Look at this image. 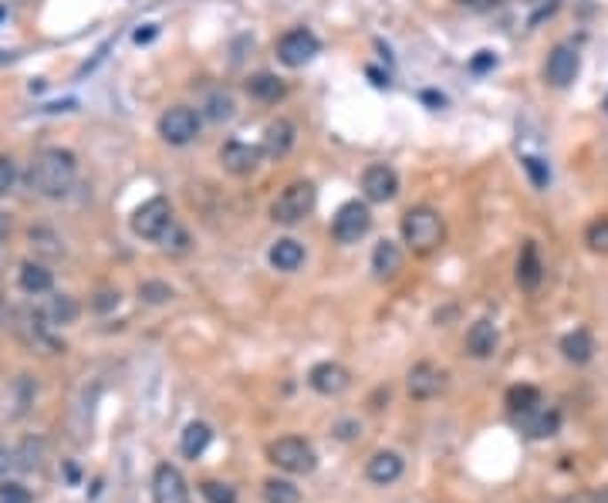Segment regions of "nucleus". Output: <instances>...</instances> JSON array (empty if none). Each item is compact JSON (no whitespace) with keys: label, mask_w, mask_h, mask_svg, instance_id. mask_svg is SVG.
Instances as JSON below:
<instances>
[{"label":"nucleus","mask_w":608,"mask_h":503,"mask_svg":"<svg viewBox=\"0 0 608 503\" xmlns=\"http://www.w3.org/2000/svg\"><path fill=\"white\" fill-rule=\"evenodd\" d=\"M78 183V159L71 149L61 146H44L34 152L28 166V186L44 200H61Z\"/></svg>","instance_id":"obj_1"},{"label":"nucleus","mask_w":608,"mask_h":503,"mask_svg":"<svg viewBox=\"0 0 608 503\" xmlns=\"http://www.w3.org/2000/svg\"><path fill=\"white\" fill-rule=\"evenodd\" d=\"M399 230H403V244L409 247L412 253H420V257H429V253H436L443 247V240H446V223L439 217V210L433 206H409L399 220Z\"/></svg>","instance_id":"obj_2"},{"label":"nucleus","mask_w":608,"mask_h":503,"mask_svg":"<svg viewBox=\"0 0 608 503\" xmlns=\"http://www.w3.org/2000/svg\"><path fill=\"white\" fill-rule=\"evenodd\" d=\"M54 324L44 318V311H37V307H17L14 315H11V331L14 338L28 348V352H37V355H58L65 345L54 338L51 331Z\"/></svg>","instance_id":"obj_3"},{"label":"nucleus","mask_w":608,"mask_h":503,"mask_svg":"<svg viewBox=\"0 0 608 503\" xmlns=\"http://www.w3.org/2000/svg\"><path fill=\"white\" fill-rule=\"evenodd\" d=\"M315 203H318V186L311 180H291L270 203V220L281 227H294L315 210Z\"/></svg>","instance_id":"obj_4"},{"label":"nucleus","mask_w":608,"mask_h":503,"mask_svg":"<svg viewBox=\"0 0 608 503\" xmlns=\"http://www.w3.org/2000/svg\"><path fill=\"white\" fill-rule=\"evenodd\" d=\"M268 459L277 470L291 473V476H304L318 467V456L311 450V443L301 436H281L268 443Z\"/></svg>","instance_id":"obj_5"},{"label":"nucleus","mask_w":608,"mask_h":503,"mask_svg":"<svg viewBox=\"0 0 608 503\" xmlns=\"http://www.w3.org/2000/svg\"><path fill=\"white\" fill-rule=\"evenodd\" d=\"M176 223L172 217V206H169L166 196H152L142 206H135L132 217H129V227L139 240H149V244H159L163 236L169 234V227Z\"/></svg>","instance_id":"obj_6"},{"label":"nucleus","mask_w":608,"mask_h":503,"mask_svg":"<svg viewBox=\"0 0 608 503\" xmlns=\"http://www.w3.org/2000/svg\"><path fill=\"white\" fill-rule=\"evenodd\" d=\"M156 132L169 146H189L200 135V112L189 105H169L156 122Z\"/></svg>","instance_id":"obj_7"},{"label":"nucleus","mask_w":608,"mask_h":503,"mask_svg":"<svg viewBox=\"0 0 608 503\" xmlns=\"http://www.w3.org/2000/svg\"><path fill=\"white\" fill-rule=\"evenodd\" d=\"M318 51H321V41L308 31V28H291V31L281 34L277 44H274V54H277V61L284 68L311 65V61L318 58Z\"/></svg>","instance_id":"obj_8"},{"label":"nucleus","mask_w":608,"mask_h":503,"mask_svg":"<svg viewBox=\"0 0 608 503\" xmlns=\"http://www.w3.org/2000/svg\"><path fill=\"white\" fill-rule=\"evenodd\" d=\"M372 230V210L365 200H348L332 217V236L338 244H358Z\"/></svg>","instance_id":"obj_9"},{"label":"nucleus","mask_w":608,"mask_h":503,"mask_svg":"<svg viewBox=\"0 0 608 503\" xmlns=\"http://www.w3.org/2000/svg\"><path fill=\"white\" fill-rule=\"evenodd\" d=\"M446 388V369H439L436 362H416L405 371V392L412 403H429Z\"/></svg>","instance_id":"obj_10"},{"label":"nucleus","mask_w":608,"mask_h":503,"mask_svg":"<svg viewBox=\"0 0 608 503\" xmlns=\"http://www.w3.org/2000/svg\"><path fill=\"white\" fill-rule=\"evenodd\" d=\"M581 71V58L574 44H555L548 61H544V82L551 88H568Z\"/></svg>","instance_id":"obj_11"},{"label":"nucleus","mask_w":608,"mask_h":503,"mask_svg":"<svg viewBox=\"0 0 608 503\" xmlns=\"http://www.w3.org/2000/svg\"><path fill=\"white\" fill-rule=\"evenodd\" d=\"M260 159H264L260 146L240 142V139H230V142H223V146H220V166L227 169L230 176H236V180L253 176L257 166H260Z\"/></svg>","instance_id":"obj_12"},{"label":"nucleus","mask_w":608,"mask_h":503,"mask_svg":"<svg viewBox=\"0 0 608 503\" xmlns=\"http://www.w3.org/2000/svg\"><path fill=\"white\" fill-rule=\"evenodd\" d=\"M308 386L324 399H338V395H345L352 388V371L345 369L341 362H318L315 369L308 371Z\"/></svg>","instance_id":"obj_13"},{"label":"nucleus","mask_w":608,"mask_h":503,"mask_svg":"<svg viewBox=\"0 0 608 503\" xmlns=\"http://www.w3.org/2000/svg\"><path fill=\"white\" fill-rule=\"evenodd\" d=\"M362 196L365 203H392L399 196V176L386 163H375L362 172Z\"/></svg>","instance_id":"obj_14"},{"label":"nucleus","mask_w":608,"mask_h":503,"mask_svg":"<svg viewBox=\"0 0 608 503\" xmlns=\"http://www.w3.org/2000/svg\"><path fill=\"white\" fill-rule=\"evenodd\" d=\"M152 500L156 503H189V487L183 473L172 463H159L152 473Z\"/></svg>","instance_id":"obj_15"},{"label":"nucleus","mask_w":608,"mask_h":503,"mask_svg":"<svg viewBox=\"0 0 608 503\" xmlns=\"http://www.w3.org/2000/svg\"><path fill=\"white\" fill-rule=\"evenodd\" d=\"M298 142V125L291 118H277L264 129V139H260V152L270 156V159H284L287 152L294 149Z\"/></svg>","instance_id":"obj_16"},{"label":"nucleus","mask_w":608,"mask_h":503,"mask_svg":"<svg viewBox=\"0 0 608 503\" xmlns=\"http://www.w3.org/2000/svg\"><path fill=\"white\" fill-rule=\"evenodd\" d=\"M403 470H405L403 456L392 453V450H379L365 463V476H369V483H375V487H392L403 476Z\"/></svg>","instance_id":"obj_17"},{"label":"nucleus","mask_w":608,"mask_h":503,"mask_svg":"<svg viewBox=\"0 0 608 503\" xmlns=\"http://www.w3.org/2000/svg\"><path fill=\"white\" fill-rule=\"evenodd\" d=\"M497 345H500V335H497V324H493L490 318L473 321L470 331H467V341H463L467 355H470V358H476V362L490 358V355L497 352Z\"/></svg>","instance_id":"obj_18"},{"label":"nucleus","mask_w":608,"mask_h":503,"mask_svg":"<svg viewBox=\"0 0 608 503\" xmlns=\"http://www.w3.org/2000/svg\"><path fill=\"white\" fill-rule=\"evenodd\" d=\"M17 284H20L24 294L37 298V294H48L51 287H54V274H51V267L44 260H24L17 267Z\"/></svg>","instance_id":"obj_19"},{"label":"nucleus","mask_w":608,"mask_h":503,"mask_svg":"<svg viewBox=\"0 0 608 503\" xmlns=\"http://www.w3.org/2000/svg\"><path fill=\"white\" fill-rule=\"evenodd\" d=\"M244 92H247L253 101L274 105V101H281L287 95V84L281 82L277 75H270V71H257V75H251V78L244 82Z\"/></svg>","instance_id":"obj_20"},{"label":"nucleus","mask_w":608,"mask_h":503,"mask_svg":"<svg viewBox=\"0 0 608 503\" xmlns=\"http://www.w3.org/2000/svg\"><path fill=\"white\" fill-rule=\"evenodd\" d=\"M595 338H591L588 328H574L568 335L561 338V355H564V362H572V365H588L591 358H595Z\"/></svg>","instance_id":"obj_21"},{"label":"nucleus","mask_w":608,"mask_h":503,"mask_svg":"<svg viewBox=\"0 0 608 503\" xmlns=\"http://www.w3.org/2000/svg\"><path fill=\"white\" fill-rule=\"evenodd\" d=\"M517 287L521 291H538L540 281H544V264H540V257H538V247L527 240L521 247V257H517Z\"/></svg>","instance_id":"obj_22"},{"label":"nucleus","mask_w":608,"mask_h":503,"mask_svg":"<svg viewBox=\"0 0 608 503\" xmlns=\"http://www.w3.org/2000/svg\"><path fill=\"white\" fill-rule=\"evenodd\" d=\"M372 270H375L379 281L399 277V270H403V251H399V244H392V240L375 244V251H372Z\"/></svg>","instance_id":"obj_23"},{"label":"nucleus","mask_w":608,"mask_h":503,"mask_svg":"<svg viewBox=\"0 0 608 503\" xmlns=\"http://www.w3.org/2000/svg\"><path fill=\"white\" fill-rule=\"evenodd\" d=\"M270 267L281 270V274H294V270L304 264V247L294 240V236H281L268 253Z\"/></svg>","instance_id":"obj_24"},{"label":"nucleus","mask_w":608,"mask_h":503,"mask_svg":"<svg viewBox=\"0 0 608 503\" xmlns=\"http://www.w3.org/2000/svg\"><path fill=\"white\" fill-rule=\"evenodd\" d=\"M210 443H213V429H210L206 422L196 419L183 429V436H180V453H183L186 459H200Z\"/></svg>","instance_id":"obj_25"},{"label":"nucleus","mask_w":608,"mask_h":503,"mask_svg":"<svg viewBox=\"0 0 608 503\" xmlns=\"http://www.w3.org/2000/svg\"><path fill=\"white\" fill-rule=\"evenodd\" d=\"M521 419H524V429H527V436L531 439H548L561 429V416H557L555 409H534V412H527Z\"/></svg>","instance_id":"obj_26"},{"label":"nucleus","mask_w":608,"mask_h":503,"mask_svg":"<svg viewBox=\"0 0 608 503\" xmlns=\"http://www.w3.org/2000/svg\"><path fill=\"white\" fill-rule=\"evenodd\" d=\"M28 244H31V251L37 253V257H44V260H54V257L65 253L61 236L54 234L51 227H31V230H28Z\"/></svg>","instance_id":"obj_27"},{"label":"nucleus","mask_w":608,"mask_h":503,"mask_svg":"<svg viewBox=\"0 0 608 503\" xmlns=\"http://www.w3.org/2000/svg\"><path fill=\"white\" fill-rule=\"evenodd\" d=\"M78 311H82V307H78V301H75L71 294H54L48 301V307H44V318H48L51 324H61V328H65V324H75V321H78Z\"/></svg>","instance_id":"obj_28"},{"label":"nucleus","mask_w":608,"mask_h":503,"mask_svg":"<svg viewBox=\"0 0 608 503\" xmlns=\"http://www.w3.org/2000/svg\"><path fill=\"white\" fill-rule=\"evenodd\" d=\"M260 493H264V503H301V490L284 476H268L260 483Z\"/></svg>","instance_id":"obj_29"},{"label":"nucleus","mask_w":608,"mask_h":503,"mask_svg":"<svg viewBox=\"0 0 608 503\" xmlns=\"http://www.w3.org/2000/svg\"><path fill=\"white\" fill-rule=\"evenodd\" d=\"M504 403L514 416H527V412H534L540 405V392L534 386H514V388H507Z\"/></svg>","instance_id":"obj_30"},{"label":"nucleus","mask_w":608,"mask_h":503,"mask_svg":"<svg viewBox=\"0 0 608 503\" xmlns=\"http://www.w3.org/2000/svg\"><path fill=\"white\" fill-rule=\"evenodd\" d=\"M203 112H206V118H213V122H227V118L236 112L234 95H230L227 88H213V92L206 95V101H203Z\"/></svg>","instance_id":"obj_31"},{"label":"nucleus","mask_w":608,"mask_h":503,"mask_svg":"<svg viewBox=\"0 0 608 503\" xmlns=\"http://www.w3.org/2000/svg\"><path fill=\"white\" fill-rule=\"evenodd\" d=\"M41 463H44V443L41 439H24L20 450L14 453V467L31 473V470H41Z\"/></svg>","instance_id":"obj_32"},{"label":"nucleus","mask_w":608,"mask_h":503,"mask_svg":"<svg viewBox=\"0 0 608 503\" xmlns=\"http://www.w3.org/2000/svg\"><path fill=\"white\" fill-rule=\"evenodd\" d=\"M172 298H176V291H172L166 281H142V284H139V301L152 304V307L169 304Z\"/></svg>","instance_id":"obj_33"},{"label":"nucleus","mask_w":608,"mask_h":503,"mask_svg":"<svg viewBox=\"0 0 608 503\" xmlns=\"http://www.w3.org/2000/svg\"><path fill=\"white\" fill-rule=\"evenodd\" d=\"M585 247H588L591 253H602V257H605L608 253V217L591 220L588 227H585Z\"/></svg>","instance_id":"obj_34"},{"label":"nucleus","mask_w":608,"mask_h":503,"mask_svg":"<svg viewBox=\"0 0 608 503\" xmlns=\"http://www.w3.org/2000/svg\"><path fill=\"white\" fill-rule=\"evenodd\" d=\"M200 493L206 503H236V490L223 480H203Z\"/></svg>","instance_id":"obj_35"},{"label":"nucleus","mask_w":608,"mask_h":503,"mask_svg":"<svg viewBox=\"0 0 608 503\" xmlns=\"http://www.w3.org/2000/svg\"><path fill=\"white\" fill-rule=\"evenodd\" d=\"M521 163H524V169H527V176H531L534 189H548V183H551V172H548V166L540 163L538 156H524Z\"/></svg>","instance_id":"obj_36"},{"label":"nucleus","mask_w":608,"mask_h":503,"mask_svg":"<svg viewBox=\"0 0 608 503\" xmlns=\"http://www.w3.org/2000/svg\"><path fill=\"white\" fill-rule=\"evenodd\" d=\"M0 503H34L31 490L14 480H0Z\"/></svg>","instance_id":"obj_37"},{"label":"nucleus","mask_w":608,"mask_h":503,"mask_svg":"<svg viewBox=\"0 0 608 503\" xmlns=\"http://www.w3.org/2000/svg\"><path fill=\"white\" fill-rule=\"evenodd\" d=\"M17 186V163L14 156H0V196H11Z\"/></svg>","instance_id":"obj_38"},{"label":"nucleus","mask_w":608,"mask_h":503,"mask_svg":"<svg viewBox=\"0 0 608 503\" xmlns=\"http://www.w3.org/2000/svg\"><path fill=\"white\" fill-rule=\"evenodd\" d=\"M118 301H122L118 287H101L99 294H95V301H92V307L95 311H112V307H118Z\"/></svg>","instance_id":"obj_39"},{"label":"nucleus","mask_w":608,"mask_h":503,"mask_svg":"<svg viewBox=\"0 0 608 503\" xmlns=\"http://www.w3.org/2000/svg\"><path fill=\"white\" fill-rule=\"evenodd\" d=\"M159 244H163V247H166V251H176V253H183L186 247H189V236H186L183 230H180V227H176V223H172V227H169V234L163 236V240H159Z\"/></svg>","instance_id":"obj_40"},{"label":"nucleus","mask_w":608,"mask_h":503,"mask_svg":"<svg viewBox=\"0 0 608 503\" xmlns=\"http://www.w3.org/2000/svg\"><path fill=\"white\" fill-rule=\"evenodd\" d=\"M460 7H467V11H476V14H487V11H493L500 0H456Z\"/></svg>","instance_id":"obj_41"},{"label":"nucleus","mask_w":608,"mask_h":503,"mask_svg":"<svg viewBox=\"0 0 608 503\" xmlns=\"http://www.w3.org/2000/svg\"><path fill=\"white\" fill-rule=\"evenodd\" d=\"M493 65H497V58H493L490 51H476V58L470 61L473 71H487V68H493Z\"/></svg>","instance_id":"obj_42"},{"label":"nucleus","mask_w":608,"mask_h":503,"mask_svg":"<svg viewBox=\"0 0 608 503\" xmlns=\"http://www.w3.org/2000/svg\"><path fill=\"white\" fill-rule=\"evenodd\" d=\"M14 467V450H7L4 443H0V480H7V470Z\"/></svg>","instance_id":"obj_43"},{"label":"nucleus","mask_w":608,"mask_h":503,"mask_svg":"<svg viewBox=\"0 0 608 503\" xmlns=\"http://www.w3.org/2000/svg\"><path fill=\"white\" fill-rule=\"evenodd\" d=\"M335 429H338V439H352L355 429H362V426H355V422H338Z\"/></svg>","instance_id":"obj_44"},{"label":"nucleus","mask_w":608,"mask_h":503,"mask_svg":"<svg viewBox=\"0 0 608 503\" xmlns=\"http://www.w3.org/2000/svg\"><path fill=\"white\" fill-rule=\"evenodd\" d=\"M11 315H14V311H11V304H7V298L0 294V328H4V324L11 328Z\"/></svg>","instance_id":"obj_45"},{"label":"nucleus","mask_w":608,"mask_h":503,"mask_svg":"<svg viewBox=\"0 0 608 503\" xmlns=\"http://www.w3.org/2000/svg\"><path fill=\"white\" fill-rule=\"evenodd\" d=\"M7 260H11V247H7V236H0V270L7 267Z\"/></svg>","instance_id":"obj_46"},{"label":"nucleus","mask_w":608,"mask_h":503,"mask_svg":"<svg viewBox=\"0 0 608 503\" xmlns=\"http://www.w3.org/2000/svg\"><path fill=\"white\" fill-rule=\"evenodd\" d=\"M548 503H591L588 493H578V497H557V500H548Z\"/></svg>","instance_id":"obj_47"},{"label":"nucleus","mask_w":608,"mask_h":503,"mask_svg":"<svg viewBox=\"0 0 608 503\" xmlns=\"http://www.w3.org/2000/svg\"><path fill=\"white\" fill-rule=\"evenodd\" d=\"M152 37H156V28H152V24H146V31H135V41H139V44H142V41H152Z\"/></svg>","instance_id":"obj_48"},{"label":"nucleus","mask_w":608,"mask_h":503,"mask_svg":"<svg viewBox=\"0 0 608 503\" xmlns=\"http://www.w3.org/2000/svg\"><path fill=\"white\" fill-rule=\"evenodd\" d=\"M0 236H11V217L0 213Z\"/></svg>","instance_id":"obj_49"},{"label":"nucleus","mask_w":608,"mask_h":503,"mask_svg":"<svg viewBox=\"0 0 608 503\" xmlns=\"http://www.w3.org/2000/svg\"><path fill=\"white\" fill-rule=\"evenodd\" d=\"M11 58H14V54H11V51H0V65H7V61H11Z\"/></svg>","instance_id":"obj_50"},{"label":"nucleus","mask_w":608,"mask_h":503,"mask_svg":"<svg viewBox=\"0 0 608 503\" xmlns=\"http://www.w3.org/2000/svg\"><path fill=\"white\" fill-rule=\"evenodd\" d=\"M0 17H4V7H0Z\"/></svg>","instance_id":"obj_51"}]
</instances>
